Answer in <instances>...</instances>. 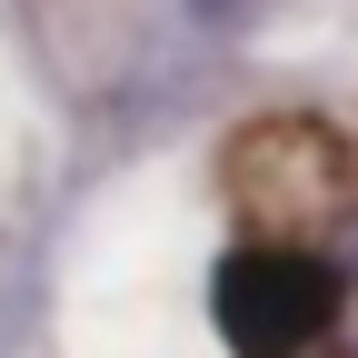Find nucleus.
I'll return each mask as SVG.
<instances>
[{"label":"nucleus","instance_id":"nucleus-1","mask_svg":"<svg viewBox=\"0 0 358 358\" xmlns=\"http://www.w3.org/2000/svg\"><path fill=\"white\" fill-rule=\"evenodd\" d=\"M329 319H338V289H329V259H319L308 229L249 219V229L219 249L209 329H219L229 358H329Z\"/></svg>","mask_w":358,"mask_h":358},{"label":"nucleus","instance_id":"nucleus-2","mask_svg":"<svg viewBox=\"0 0 358 358\" xmlns=\"http://www.w3.org/2000/svg\"><path fill=\"white\" fill-rule=\"evenodd\" d=\"M329 259V289H338V319H329V358H358V199L329 219V229H308Z\"/></svg>","mask_w":358,"mask_h":358},{"label":"nucleus","instance_id":"nucleus-3","mask_svg":"<svg viewBox=\"0 0 358 358\" xmlns=\"http://www.w3.org/2000/svg\"><path fill=\"white\" fill-rule=\"evenodd\" d=\"M259 10H279V0H189V20H209V30H239Z\"/></svg>","mask_w":358,"mask_h":358}]
</instances>
